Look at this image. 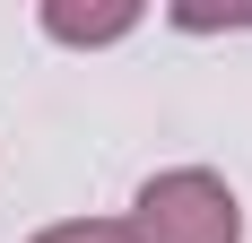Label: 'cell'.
<instances>
[{
	"label": "cell",
	"instance_id": "1",
	"mask_svg": "<svg viewBox=\"0 0 252 243\" xmlns=\"http://www.w3.org/2000/svg\"><path fill=\"white\" fill-rule=\"evenodd\" d=\"M130 243H244V200L218 165H165L122 209Z\"/></svg>",
	"mask_w": 252,
	"mask_h": 243
},
{
	"label": "cell",
	"instance_id": "2",
	"mask_svg": "<svg viewBox=\"0 0 252 243\" xmlns=\"http://www.w3.org/2000/svg\"><path fill=\"white\" fill-rule=\"evenodd\" d=\"M35 26H44V44H61V52H104V44H130V35L148 26V9H139V0H104V9L44 0V9H35Z\"/></svg>",
	"mask_w": 252,
	"mask_h": 243
},
{
	"label": "cell",
	"instance_id": "3",
	"mask_svg": "<svg viewBox=\"0 0 252 243\" xmlns=\"http://www.w3.org/2000/svg\"><path fill=\"white\" fill-rule=\"evenodd\" d=\"M165 26H183V35H252V9H191V0H174Z\"/></svg>",
	"mask_w": 252,
	"mask_h": 243
},
{
	"label": "cell",
	"instance_id": "4",
	"mask_svg": "<svg viewBox=\"0 0 252 243\" xmlns=\"http://www.w3.org/2000/svg\"><path fill=\"white\" fill-rule=\"evenodd\" d=\"M26 243H130V235H122V217H61V226H44Z\"/></svg>",
	"mask_w": 252,
	"mask_h": 243
}]
</instances>
